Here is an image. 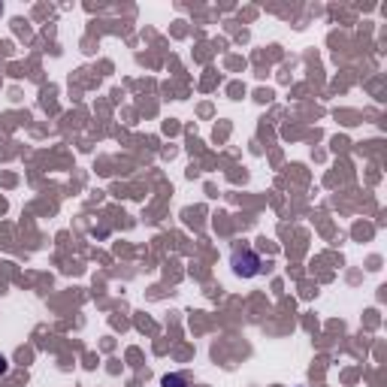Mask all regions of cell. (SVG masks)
I'll return each instance as SVG.
<instances>
[{"mask_svg":"<svg viewBox=\"0 0 387 387\" xmlns=\"http://www.w3.org/2000/svg\"><path fill=\"white\" fill-rule=\"evenodd\" d=\"M230 263H233V273L240 278H254V276H260V269H263L260 254L254 249H249V245L233 249V258H230Z\"/></svg>","mask_w":387,"mask_h":387,"instance_id":"6da1fadb","label":"cell"},{"mask_svg":"<svg viewBox=\"0 0 387 387\" xmlns=\"http://www.w3.org/2000/svg\"><path fill=\"white\" fill-rule=\"evenodd\" d=\"M163 387H188V381H185V375H163V381H161Z\"/></svg>","mask_w":387,"mask_h":387,"instance_id":"7a4b0ae2","label":"cell"},{"mask_svg":"<svg viewBox=\"0 0 387 387\" xmlns=\"http://www.w3.org/2000/svg\"><path fill=\"white\" fill-rule=\"evenodd\" d=\"M6 369H10V363H6V357H0V375H3Z\"/></svg>","mask_w":387,"mask_h":387,"instance_id":"3957f363","label":"cell"}]
</instances>
